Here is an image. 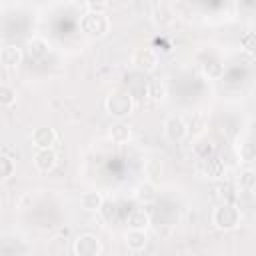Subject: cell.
Instances as JSON below:
<instances>
[{
	"label": "cell",
	"instance_id": "cell-1",
	"mask_svg": "<svg viewBox=\"0 0 256 256\" xmlns=\"http://www.w3.org/2000/svg\"><path fill=\"white\" fill-rule=\"evenodd\" d=\"M80 28L84 34L92 36V38H102L108 34L110 30V20L104 12H94V10H88L82 18H80Z\"/></svg>",
	"mask_w": 256,
	"mask_h": 256
},
{
	"label": "cell",
	"instance_id": "cell-2",
	"mask_svg": "<svg viewBox=\"0 0 256 256\" xmlns=\"http://www.w3.org/2000/svg\"><path fill=\"white\" fill-rule=\"evenodd\" d=\"M212 224L222 230V232H230L234 228H238L240 224V210L234 204H222L218 208H214L212 212Z\"/></svg>",
	"mask_w": 256,
	"mask_h": 256
},
{
	"label": "cell",
	"instance_id": "cell-3",
	"mask_svg": "<svg viewBox=\"0 0 256 256\" xmlns=\"http://www.w3.org/2000/svg\"><path fill=\"white\" fill-rule=\"evenodd\" d=\"M104 106H106V112H108L110 116L122 120V118H126V116L132 112L134 100H132V94H130V92H120V90H118V92H112V94L106 98Z\"/></svg>",
	"mask_w": 256,
	"mask_h": 256
},
{
	"label": "cell",
	"instance_id": "cell-4",
	"mask_svg": "<svg viewBox=\"0 0 256 256\" xmlns=\"http://www.w3.org/2000/svg\"><path fill=\"white\" fill-rule=\"evenodd\" d=\"M72 250L76 256H98L102 252V244H100L98 236H94V234H80L74 240Z\"/></svg>",
	"mask_w": 256,
	"mask_h": 256
},
{
	"label": "cell",
	"instance_id": "cell-5",
	"mask_svg": "<svg viewBox=\"0 0 256 256\" xmlns=\"http://www.w3.org/2000/svg\"><path fill=\"white\" fill-rule=\"evenodd\" d=\"M188 134V126L180 116H168L164 122V136L170 142H182Z\"/></svg>",
	"mask_w": 256,
	"mask_h": 256
},
{
	"label": "cell",
	"instance_id": "cell-6",
	"mask_svg": "<svg viewBox=\"0 0 256 256\" xmlns=\"http://www.w3.org/2000/svg\"><path fill=\"white\" fill-rule=\"evenodd\" d=\"M132 64L142 72H152L158 66V56L152 48H138L132 54Z\"/></svg>",
	"mask_w": 256,
	"mask_h": 256
},
{
	"label": "cell",
	"instance_id": "cell-7",
	"mask_svg": "<svg viewBox=\"0 0 256 256\" xmlns=\"http://www.w3.org/2000/svg\"><path fill=\"white\" fill-rule=\"evenodd\" d=\"M56 164H58V156L52 148H40L34 154V166L40 172H50L56 168Z\"/></svg>",
	"mask_w": 256,
	"mask_h": 256
},
{
	"label": "cell",
	"instance_id": "cell-8",
	"mask_svg": "<svg viewBox=\"0 0 256 256\" xmlns=\"http://www.w3.org/2000/svg\"><path fill=\"white\" fill-rule=\"evenodd\" d=\"M32 144L40 150V148H52L56 144V130L54 128H48V126H42V128H36L32 132Z\"/></svg>",
	"mask_w": 256,
	"mask_h": 256
},
{
	"label": "cell",
	"instance_id": "cell-9",
	"mask_svg": "<svg viewBox=\"0 0 256 256\" xmlns=\"http://www.w3.org/2000/svg\"><path fill=\"white\" fill-rule=\"evenodd\" d=\"M0 62L4 68H16L22 62V50L14 44H8L0 50Z\"/></svg>",
	"mask_w": 256,
	"mask_h": 256
},
{
	"label": "cell",
	"instance_id": "cell-10",
	"mask_svg": "<svg viewBox=\"0 0 256 256\" xmlns=\"http://www.w3.org/2000/svg\"><path fill=\"white\" fill-rule=\"evenodd\" d=\"M146 244H148V236H146V232H144V230L130 228V230L126 232V246H128L130 250L140 252V250H144V248H146Z\"/></svg>",
	"mask_w": 256,
	"mask_h": 256
},
{
	"label": "cell",
	"instance_id": "cell-11",
	"mask_svg": "<svg viewBox=\"0 0 256 256\" xmlns=\"http://www.w3.org/2000/svg\"><path fill=\"white\" fill-rule=\"evenodd\" d=\"M162 174H164V164H162V160H158V158L146 160V164H144V176H146L148 182L158 184L160 178H162Z\"/></svg>",
	"mask_w": 256,
	"mask_h": 256
},
{
	"label": "cell",
	"instance_id": "cell-12",
	"mask_svg": "<svg viewBox=\"0 0 256 256\" xmlns=\"http://www.w3.org/2000/svg\"><path fill=\"white\" fill-rule=\"evenodd\" d=\"M102 204H104V198H102V194L96 192V190L84 192V194L80 196V206H82L84 210H88V212H100Z\"/></svg>",
	"mask_w": 256,
	"mask_h": 256
},
{
	"label": "cell",
	"instance_id": "cell-13",
	"mask_svg": "<svg viewBox=\"0 0 256 256\" xmlns=\"http://www.w3.org/2000/svg\"><path fill=\"white\" fill-rule=\"evenodd\" d=\"M130 136H132V130H130L128 124L116 122V124L110 126V138H112V142H116V144H126V142L130 140Z\"/></svg>",
	"mask_w": 256,
	"mask_h": 256
},
{
	"label": "cell",
	"instance_id": "cell-14",
	"mask_svg": "<svg viewBox=\"0 0 256 256\" xmlns=\"http://www.w3.org/2000/svg\"><path fill=\"white\" fill-rule=\"evenodd\" d=\"M134 196H136V200L142 202V204L152 202V200L156 198V184H152V182H148V180L142 182V184H138L136 190H134Z\"/></svg>",
	"mask_w": 256,
	"mask_h": 256
},
{
	"label": "cell",
	"instance_id": "cell-15",
	"mask_svg": "<svg viewBox=\"0 0 256 256\" xmlns=\"http://www.w3.org/2000/svg\"><path fill=\"white\" fill-rule=\"evenodd\" d=\"M150 224L148 220V214L142 210V208H136L128 214V226L130 228H138V230H146V226Z\"/></svg>",
	"mask_w": 256,
	"mask_h": 256
},
{
	"label": "cell",
	"instance_id": "cell-16",
	"mask_svg": "<svg viewBox=\"0 0 256 256\" xmlns=\"http://www.w3.org/2000/svg\"><path fill=\"white\" fill-rule=\"evenodd\" d=\"M206 176L216 180V178H222L224 176V162L220 158H206V168H204Z\"/></svg>",
	"mask_w": 256,
	"mask_h": 256
},
{
	"label": "cell",
	"instance_id": "cell-17",
	"mask_svg": "<svg viewBox=\"0 0 256 256\" xmlns=\"http://www.w3.org/2000/svg\"><path fill=\"white\" fill-rule=\"evenodd\" d=\"M238 156L242 162H254L256 160V144L252 140H244L238 144Z\"/></svg>",
	"mask_w": 256,
	"mask_h": 256
},
{
	"label": "cell",
	"instance_id": "cell-18",
	"mask_svg": "<svg viewBox=\"0 0 256 256\" xmlns=\"http://www.w3.org/2000/svg\"><path fill=\"white\" fill-rule=\"evenodd\" d=\"M28 52L32 58H44L48 54V42L42 38H32L28 42Z\"/></svg>",
	"mask_w": 256,
	"mask_h": 256
},
{
	"label": "cell",
	"instance_id": "cell-19",
	"mask_svg": "<svg viewBox=\"0 0 256 256\" xmlns=\"http://www.w3.org/2000/svg\"><path fill=\"white\" fill-rule=\"evenodd\" d=\"M238 188H242V190H252L254 186H256V172L254 170H242L240 174H238Z\"/></svg>",
	"mask_w": 256,
	"mask_h": 256
},
{
	"label": "cell",
	"instance_id": "cell-20",
	"mask_svg": "<svg viewBox=\"0 0 256 256\" xmlns=\"http://www.w3.org/2000/svg\"><path fill=\"white\" fill-rule=\"evenodd\" d=\"M202 72L208 76V78H220L222 74H224V68H222V64L218 62V60H206L204 64H202Z\"/></svg>",
	"mask_w": 256,
	"mask_h": 256
},
{
	"label": "cell",
	"instance_id": "cell-21",
	"mask_svg": "<svg viewBox=\"0 0 256 256\" xmlns=\"http://www.w3.org/2000/svg\"><path fill=\"white\" fill-rule=\"evenodd\" d=\"M16 102V90L12 88V86H8V84H2L0 86V104L2 106H12Z\"/></svg>",
	"mask_w": 256,
	"mask_h": 256
},
{
	"label": "cell",
	"instance_id": "cell-22",
	"mask_svg": "<svg viewBox=\"0 0 256 256\" xmlns=\"http://www.w3.org/2000/svg\"><path fill=\"white\" fill-rule=\"evenodd\" d=\"M154 22H156L158 26H168V24L172 22V12H170L168 8H164V6H158V8L154 10Z\"/></svg>",
	"mask_w": 256,
	"mask_h": 256
},
{
	"label": "cell",
	"instance_id": "cell-23",
	"mask_svg": "<svg viewBox=\"0 0 256 256\" xmlns=\"http://www.w3.org/2000/svg\"><path fill=\"white\" fill-rule=\"evenodd\" d=\"M0 164H2V174L0 176H2V180H8L14 174V170H16V162L12 158H8V156H2Z\"/></svg>",
	"mask_w": 256,
	"mask_h": 256
},
{
	"label": "cell",
	"instance_id": "cell-24",
	"mask_svg": "<svg viewBox=\"0 0 256 256\" xmlns=\"http://www.w3.org/2000/svg\"><path fill=\"white\" fill-rule=\"evenodd\" d=\"M240 46H242L246 52L254 54V52H256V34H254V32H246V34L240 38Z\"/></svg>",
	"mask_w": 256,
	"mask_h": 256
},
{
	"label": "cell",
	"instance_id": "cell-25",
	"mask_svg": "<svg viewBox=\"0 0 256 256\" xmlns=\"http://www.w3.org/2000/svg\"><path fill=\"white\" fill-rule=\"evenodd\" d=\"M164 94H166V90H164V84H162V82H152V84L148 86V96H150L152 100H162Z\"/></svg>",
	"mask_w": 256,
	"mask_h": 256
},
{
	"label": "cell",
	"instance_id": "cell-26",
	"mask_svg": "<svg viewBox=\"0 0 256 256\" xmlns=\"http://www.w3.org/2000/svg\"><path fill=\"white\" fill-rule=\"evenodd\" d=\"M104 8H106V2L104 0H88V10L104 12Z\"/></svg>",
	"mask_w": 256,
	"mask_h": 256
}]
</instances>
